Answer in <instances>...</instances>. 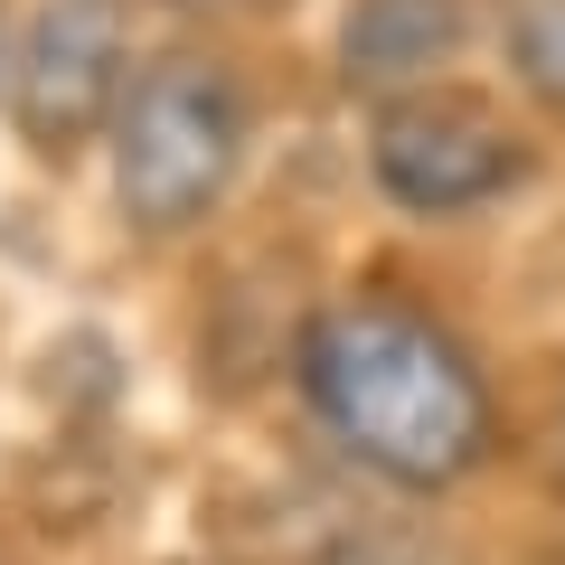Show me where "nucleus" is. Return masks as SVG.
<instances>
[{"mask_svg":"<svg viewBox=\"0 0 565 565\" xmlns=\"http://www.w3.org/2000/svg\"><path fill=\"white\" fill-rule=\"evenodd\" d=\"M292 377L330 444L405 500H434L500 452V405L481 359L424 302H396V292L321 302L292 340Z\"/></svg>","mask_w":565,"mask_h":565,"instance_id":"obj_1","label":"nucleus"},{"mask_svg":"<svg viewBox=\"0 0 565 565\" xmlns=\"http://www.w3.org/2000/svg\"><path fill=\"white\" fill-rule=\"evenodd\" d=\"M114 207L132 236L170 245L226 207L255 151V95H245L236 57L217 47H161L141 57L114 114Z\"/></svg>","mask_w":565,"mask_h":565,"instance_id":"obj_2","label":"nucleus"},{"mask_svg":"<svg viewBox=\"0 0 565 565\" xmlns=\"http://www.w3.org/2000/svg\"><path fill=\"white\" fill-rule=\"evenodd\" d=\"M527 170H537L527 122L462 76L415 85V95L377 104V122H367V180L405 217H471V207L509 199Z\"/></svg>","mask_w":565,"mask_h":565,"instance_id":"obj_3","label":"nucleus"},{"mask_svg":"<svg viewBox=\"0 0 565 565\" xmlns=\"http://www.w3.org/2000/svg\"><path fill=\"white\" fill-rule=\"evenodd\" d=\"M132 85V0H39L10 29V122L39 161H76L85 141L114 132Z\"/></svg>","mask_w":565,"mask_h":565,"instance_id":"obj_4","label":"nucleus"},{"mask_svg":"<svg viewBox=\"0 0 565 565\" xmlns=\"http://www.w3.org/2000/svg\"><path fill=\"white\" fill-rule=\"evenodd\" d=\"M471 39H481V10L471 0H349L330 66H340L349 95L396 104L415 85H444L471 57Z\"/></svg>","mask_w":565,"mask_h":565,"instance_id":"obj_5","label":"nucleus"},{"mask_svg":"<svg viewBox=\"0 0 565 565\" xmlns=\"http://www.w3.org/2000/svg\"><path fill=\"white\" fill-rule=\"evenodd\" d=\"M321 565H471V556L434 519H330Z\"/></svg>","mask_w":565,"mask_h":565,"instance_id":"obj_6","label":"nucleus"},{"mask_svg":"<svg viewBox=\"0 0 565 565\" xmlns=\"http://www.w3.org/2000/svg\"><path fill=\"white\" fill-rule=\"evenodd\" d=\"M500 47H509L519 95L546 104V114H565V0H509Z\"/></svg>","mask_w":565,"mask_h":565,"instance_id":"obj_7","label":"nucleus"},{"mask_svg":"<svg viewBox=\"0 0 565 565\" xmlns=\"http://www.w3.org/2000/svg\"><path fill=\"white\" fill-rule=\"evenodd\" d=\"M170 20H282V10H302V0H151Z\"/></svg>","mask_w":565,"mask_h":565,"instance_id":"obj_8","label":"nucleus"},{"mask_svg":"<svg viewBox=\"0 0 565 565\" xmlns=\"http://www.w3.org/2000/svg\"><path fill=\"white\" fill-rule=\"evenodd\" d=\"M546 462H556V481H565V396H556V424H546Z\"/></svg>","mask_w":565,"mask_h":565,"instance_id":"obj_9","label":"nucleus"},{"mask_svg":"<svg viewBox=\"0 0 565 565\" xmlns=\"http://www.w3.org/2000/svg\"><path fill=\"white\" fill-rule=\"evenodd\" d=\"M0 76H10V29H0Z\"/></svg>","mask_w":565,"mask_h":565,"instance_id":"obj_10","label":"nucleus"}]
</instances>
